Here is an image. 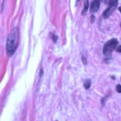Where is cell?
I'll return each instance as SVG.
<instances>
[{
	"label": "cell",
	"mask_w": 121,
	"mask_h": 121,
	"mask_svg": "<svg viewBox=\"0 0 121 121\" xmlns=\"http://www.w3.org/2000/svg\"><path fill=\"white\" fill-rule=\"evenodd\" d=\"M19 43V30L17 27L13 28L8 35L6 43V50L8 56L13 55Z\"/></svg>",
	"instance_id": "cell-1"
},
{
	"label": "cell",
	"mask_w": 121,
	"mask_h": 121,
	"mask_svg": "<svg viewBox=\"0 0 121 121\" xmlns=\"http://www.w3.org/2000/svg\"><path fill=\"white\" fill-rule=\"evenodd\" d=\"M117 45H118V40L116 39H112V40H109L108 42H106L103 48L104 55L106 57H110L112 51L115 49H116Z\"/></svg>",
	"instance_id": "cell-2"
},
{
	"label": "cell",
	"mask_w": 121,
	"mask_h": 121,
	"mask_svg": "<svg viewBox=\"0 0 121 121\" xmlns=\"http://www.w3.org/2000/svg\"><path fill=\"white\" fill-rule=\"evenodd\" d=\"M100 0H92L91 4V8H90V11H91V13H94L98 11L99 7H100Z\"/></svg>",
	"instance_id": "cell-3"
},
{
	"label": "cell",
	"mask_w": 121,
	"mask_h": 121,
	"mask_svg": "<svg viewBox=\"0 0 121 121\" xmlns=\"http://www.w3.org/2000/svg\"><path fill=\"white\" fill-rule=\"evenodd\" d=\"M115 9V7L109 6V8H107V9L105 10V11L103 13V17H104V18H108L109 17H110V15H111L112 13H114Z\"/></svg>",
	"instance_id": "cell-4"
},
{
	"label": "cell",
	"mask_w": 121,
	"mask_h": 121,
	"mask_svg": "<svg viewBox=\"0 0 121 121\" xmlns=\"http://www.w3.org/2000/svg\"><path fill=\"white\" fill-rule=\"evenodd\" d=\"M118 4V0H109V6L116 7Z\"/></svg>",
	"instance_id": "cell-5"
},
{
	"label": "cell",
	"mask_w": 121,
	"mask_h": 121,
	"mask_svg": "<svg viewBox=\"0 0 121 121\" xmlns=\"http://www.w3.org/2000/svg\"><path fill=\"white\" fill-rule=\"evenodd\" d=\"M88 5H89V3H88V0H85L84 8H83V11H82V15H84V14H85V13H86V12L87 11Z\"/></svg>",
	"instance_id": "cell-6"
},
{
	"label": "cell",
	"mask_w": 121,
	"mask_h": 121,
	"mask_svg": "<svg viewBox=\"0 0 121 121\" xmlns=\"http://www.w3.org/2000/svg\"><path fill=\"white\" fill-rule=\"evenodd\" d=\"M90 86H91V80H86L84 82V87L85 89H89Z\"/></svg>",
	"instance_id": "cell-7"
},
{
	"label": "cell",
	"mask_w": 121,
	"mask_h": 121,
	"mask_svg": "<svg viewBox=\"0 0 121 121\" xmlns=\"http://www.w3.org/2000/svg\"><path fill=\"white\" fill-rule=\"evenodd\" d=\"M116 91H117V92L121 93V86L120 85H117L116 86Z\"/></svg>",
	"instance_id": "cell-8"
},
{
	"label": "cell",
	"mask_w": 121,
	"mask_h": 121,
	"mask_svg": "<svg viewBox=\"0 0 121 121\" xmlns=\"http://www.w3.org/2000/svg\"><path fill=\"white\" fill-rule=\"evenodd\" d=\"M116 51H117V52L121 53V45H120V46H118V47H116Z\"/></svg>",
	"instance_id": "cell-9"
},
{
	"label": "cell",
	"mask_w": 121,
	"mask_h": 121,
	"mask_svg": "<svg viewBox=\"0 0 121 121\" xmlns=\"http://www.w3.org/2000/svg\"><path fill=\"white\" fill-rule=\"evenodd\" d=\"M94 22H95V17L92 15V16L91 17V23H93Z\"/></svg>",
	"instance_id": "cell-10"
},
{
	"label": "cell",
	"mask_w": 121,
	"mask_h": 121,
	"mask_svg": "<svg viewBox=\"0 0 121 121\" xmlns=\"http://www.w3.org/2000/svg\"><path fill=\"white\" fill-rule=\"evenodd\" d=\"M57 38H58V37L56 36V35H53V40H54V42H56V40H57Z\"/></svg>",
	"instance_id": "cell-11"
},
{
	"label": "cell",
	"mask_w": 121,
	"mask_h": 121,
	"mask_svg": "<svg viewBox=\"0 0 121 121\" xmlns=\"http://www.w3.org/2000/svg\"><path fill=\"white\" fill-rule=\"evenodd\" d=\"M82 61H83V64H86V59H85L84 57H82Z\"/></svg>",
	"instance_id": "cell-12"
},
{
	"label": "cell",
	"mask_w": 121,
	"mask_h": 121,
	"mask_svg": "<svg viewBox=\"0 0 121 121\" xmlns=\"http://www.w3.org/2000/svg\"><path fill=\"white\" fill-rule=\"evenodd\" d=\"M119 10H120V12L121 13V7H120V8H119ZM120 26H121V23H120Z\"/></svg>",
	"instance_id": "cell-13"
},
{
	"label": "cell",
	"mask_w": 121,
	"mask_h": 121,
	"mask_svg": "<svg viewBox=\"0 0 121 121\" xmlns=\"http://www.w3.org/2000/svg\"><path fill=\"white\" fill-rule=\"evenodd\" d=\"M100 1H104V0H100Z\"/></svg>",
	"instance_id": "cell-14"
},
{
	"label": "cell",
	"mask_w": 121,
	"mask_h": 121,
	"mask_svg": "<svg viewBox=\"0 0 121 121\" xmlns=\"http://www.w3.org/2000/svg\"><path fill=\"white\" fill-rule=\"evenodd\" d=\"M77 1H78H78H79V0H77Z\"/></svg>",
	"instance_id": "cell-15"
}]
</instances>
